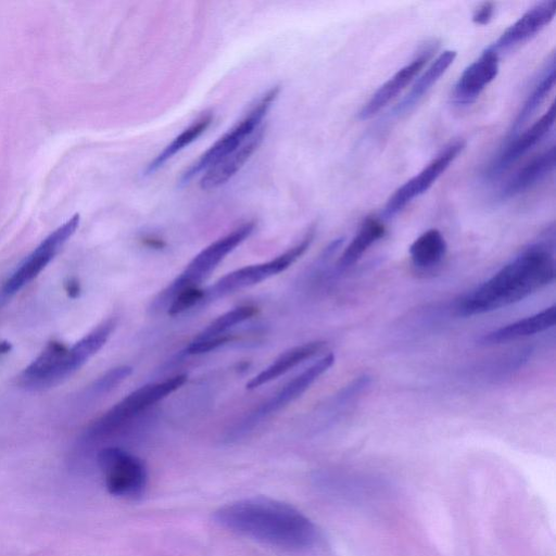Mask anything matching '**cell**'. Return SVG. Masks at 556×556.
Listing matches in <instances>:
<instances>
[{
  "mask_svg": "<svg viewBox=\"0 0 556 556\" xmlns=\"http://www.w3.org/2000/svg\"><path fill=\"white\" fill-rule=\"evenodd\" d=\"M494 11L493 2H483L475 10L471 20L477 25H486L492 20Z\"/></svg>",
  "mask_w": 556,
  "mask_h": 556,
  "instance_id": "obj_29",
  "label": "cell"
},
{
  "mask_svg": "<svg viewBox=\"0 0 556 556\" xmlns=\"http://www.w3.org/2000/svg\"><path fill=\"white\" fill-rule=\"evenodd\" d=\"M334 355L329 353L304 371L289 381L281 390H279L273 397L262 404L249 419L240 425L230 435V440H237L247 432H249L260 420L283 408L298 397H300L321 375H324L334 363Z\"/></svg>",
  "mask_w": 556,
  "mask_h": 556,
  "instance_id": "obj_9",
  "label": "cell"
},
{
  "mask_svg": "<svg viewBox=\"0 0 556 556\" xmlns=\"http://www.w3.org/2000/svg\"><path fill=\"white\" fill-rule=\"evenodd\" d=\"M446 241L438 229H428L409 247L413 264L419 268H430L439 264L446 253Z\"/></svg>",
  "mask_w": 556,
  "mask_h": 556,
  "instance_id": "obj_23",
  "label": "cell"
},
{
  "mask_svg": "<svg viewBox=\"0 0 556 556\" xmlns=\"http://www.w3.org/2000/svg\"><path fill=\"white\" fill-rule=\"evenodd\" d=\"M464 148L465 142L463 140H456L446 146L445 149L416 176L404 182L393 192L383 207L382 216L384 218H392L415 198L425 193L448 168Z\"/></svg>",
  "mask_w": 556,
  "mask_h": 556,
  "instance_id": "obj_8",
  "label": "cell"
},
{
  "mask_svg": "<svg viewBox=\"0 0 556 556\" xmlns=\"http://www.w3.org/2000/svg\"><path fill=\"white\" fill-rule=\"evenodd\" d=\"M78 225L79 215L75 214L65 224L43 239L7 279L3 286V293L8 295L14 294L36 278L64 243L73 236Z\"/></svg>",
  "mask_w": 556,
  "mask_h": 556,
  "instance_id": "obj_10",
  "label": "cell"
},
{
  "mask_svg": "<svg viewBox=\"0 0 556 556\" xmlns=\"http://www.w3.org/2000/svg\"><path fill=\"white\" fill-rule=\"evenodd\" d=\"M65 291L70 298H72V299L78 298L80 294V291H81L79 281L76 278H73V277L70 278L65 282Z\"/></svg>",
  "mask_w": 556,
  "mask_h": 556,
  "instance_id": "obj_30",
  "label": "cell"
},
{
  "mask_svg": "<svg viewBox=\"0 0 556 556\" xmlns=\"http://www.w3.org/2000/svg\"><path fill=\"white\" fill-rule=\"evenodd\" d=\"M498 68L500 54L489 46L458 77L452 92L453 102L457 105H468L475 102L496 77Z\"/></svg>",
  "mask_w": 556,
  "mask_h": 556,
  "instance_id": "obj_12",
  "label": "cell"
},
{
  "mask_svg": "<svg viewBox=\"0 0 556 556\" xmlns=\"http://www.w3.org/2000/svg\"><path fill=\"white\" fill-rule=\"evenodd\" d=\"M213 521L233 533L291 552L312 548L318 541L314 522L294 506L268 496L227 503Z\"/></svg>",
  "mask_w": 556,
  "mask_h": 556,
  "instance_id": "obj_1",
  "label": "cell"
},
{
  "mask_svg": "<svg viewBox=\"0 0 556 556\" xmlns=\"http://www.w3.org/2000/svg\"><path fill=\"white\" fill-rule=\"evenodd\" d=\"M212 123V115L206 114L182 132H180L157 156L147 166L146 175H150L161 168L177 152L197 140Z\"/></svg>",
  "mask_w": 556,
  "mask_h": 556,
  "instance_id": "obj_24",
  "label": "cell"
},
{
  "mask_svg": "<svg viewBox=\"0 0 556 556\" xmlns=\"http://www.w3.org/2000/svg\"><path fill=\"white\" fill-rule=\"evenodd\" d=\"M255 313L256 307L251 305L235 307L214 319L200 333H198L197 337H194L193 341L224 336L228 329L251 318Z\"/></svg>",
  "mask_w": 556,
  "mask_h": 556,
  "instance_id": "obj_25",
  "label": "cell"
},
{
  "mask_svg": "<svg viewBox=\"0 0 556 556\" xmlns=\"http://www.w3.org/2000/svg\"><path fill=\"white\" fill-rule=\"evenodd\" d=\"M325 345L323 341H312L293 346L280 354L269 366L253 377L248 389H255L285 375L304 361L316 355Z\"/></svg>",
  "mask_w": 556,
  "mask_h": 556,
  "instance_id": "obj_20",
  "label": "cell"
},
{
  "mask_svg": "<svg viewBox=\"0 0 556 556\" xmlns=\"http://www.w3.org/2000/svg\"><path fill=\"white\" fill-rule=\"evenodd\" d=\"M229 340L230 338L227 334L200 341L192 340L190 344L185 349V353L188 355L206 353L216 350L217 348L227 343Z\"/></svg>",
  "mask_w": 556,
  "mask_h": 556,
  "instance_id": "obj_28",
  "label": "cell"
},
{
  "mask_svg": "<svg viewBox=\"0 0 556 556\" xmlns=\"http://www.w3.org/2000/svg\"><path fill=\"white\" fill-rule=\"evenodd\" d=\"M455 50H445L428 66L414 83L410 90L394 105L392 114L402 116L412 111L431 87L446 72L456 58Z\"/></svg>",
  "mask_w": 556,
  "mask_h": 556,
  "instance_id": "obj_19",
  "label": "cell"
},
{
  "mask_svg": "<svg viewBox=\"0 0 556 556\" xmlns=\"http://www.w3.org/2000/svg\"><path fill=\"white\" fill-rule=\"evenodd\" d=\"M116 321L109 318L98 325L93 330L84 336L80 340L67 348L61 358L60 378H66L77 371L90 357H92L111 337Z\"/></svg>",
  "mask_w": 556,
  "mask_h": 556,
  "instance_id": "obj_16",
  "label": "cell"
},
{
  "mask_svg": "<svg viewBox=\"0 0 556 556\" xmlns=\"http://www.w3.org/2000/svg\"><path fill=\"white\" fill-rule=\"evenodd\" d=\"M555 103L529 128L516 136L497 154L484 172L486 180H494L526 155L552 129L555 123Z\"/></svg>",
  "mask_w": 556,
  "mask_h": 556,
  "instance_id": "obj_11",
  "label": "cell"
},
{
  "mask_svg": "<svg viewBox=\"0 0 556 556\" xmlns=\"http://www.w3.org/2000/svg\"><path fill=\"white\" fill-rule=\"evenodd\" d=\"M12 349V345L8 341H1L0 342V354H7Z\"/></svg>",
  "mask_w": 556,
  "mask_h": 556,
  "instance_id": "obj_31",
  "label": "cell"
},
{
  "mask_svg": "<svg viewBox=\"0 0 556 556\" xmlns=\"http://www.w3.org/2000/svg\"><path fill=\"white\" fill-rule=\"evenodd\" d=\"M556 321V306L552 305L531 316L516 320L490 331L479 340L484 345L502 344L525 337L543 332L554 327Z\"/></svg>",
  "mask_w": 556,
  "mask_h": 556,
  "instance_id": "obj_18",
  "label": "cell"
},
{
  "mask_svg": "<svg viewBox=\"0 0 556 556\" xmlns=\"http://www.w3.org/2000/svg\"><path fill=\"white\" fill-rule=\"evenodd\" d=\"M132 372V368L127 365L114 367L99 377L92 386L90 391L92 395H103L115 389L119 383L127 379Z\"/></svg>",
  "mask_w": 556,
  "mask_h": 556,
  "instance_id": "obj_26",
  "label": "cell"
},
{
  "mask_svg": "<svg viewBox=\"0 0 556 556\" xmlns=\"http://www.w3.org/2000/svg\"><path fill=\"white\" fill-rule=\"evenodd\" d=\"M555 279L553 245L531 244L488 280L464 295L456 305L463 317L484 314L515 304Z\"/></svg>",
  "mask_w": 556,
  "mask_h": 556,
  "instance_id": "obj_2",
  "label": "cell"
},
{
  "mask_svg": "<svg viewBox=\"0 0 556 556\" xmlns=\"http://www.w3.org/2000/svg\"><path fill=\"white\" fill-rule=\"evenodd\" d=\"M432 52L433 46H427L418 56L401 67L384 84H382L362 106L358 112V118L362 121L371 118L392 99H394L420 72Z\"/></svg>",
  "mask_w": 556,
  "mask_h": 556,
  "instance_id": "obj_14",
  "label": "cell"
},
{
  "mask_svg": "<svg viewBox=\"0 0 556 556\" xmlns=\"http://www.w3.org/2000/svg\"><path fill=\"white\" fill-rule=\"evenodd\" d=\"M555 85V55L552 53L540 78H538L531 92L523 102L510 128V135L517 132L527 124V122L536 112L540 105L545 101Z\"/></svg>",
  "mask_w": 556,
  "mask_h": 556,
  "instance_id": "obj_21",
  "label": "cell"
},
{
  "mask_svg": "<svg viewBox=\"0 0 556 556\" xmlns=\"http://www.w3.org/2000/svg\"><path fill=\"white\" fill-rule=\"evenodd\" d=\"M314 235L315 230L311 229L299 243L275 258L228 273L214 285L204 289L203 300L200 304L211 303L230 293L260 283L286 270L308 249L314 239Z\"/></svg>",
  "mask_w": 556,
  "mask_h": 556,
  "instance_id": "obj_6",
  "label": "cell"
},
{
  "mask_svg": "<svg viewBox=\"0 0 556 556\" xmlns=\"http://www.w3.org/2000/svg\"><path fill=\"white\" fill-rule=\"evenodd\" d=\"M264 132V127H260L235 151L227 154L216 164L206 169L200 180L201 189H215L226 184L231 177H233L258 148L263 140Z\"/></svg>",
  "mask_w": 556,
  "mask_h": 556,
  "instance_id": "obj_17",
  "label": "cell"
},
{
  "mask_svg": "<svg viewBox=\"0 0 556 556\" xmlns=\"http://www.w3.org/2000/svg\"><path fill=\"white\" fill-rule=\"evenodd\" d=\"M556 13V1H543L523 13L515 23L508 26L491 47L500 54L535 36L551 23Z\"/></svg>",
  "mask_w": 556,
  "mask_h": 556,
  "instance_id": "obj_13",
  "label": "cell"
},
{
  "mask_svg": "<svg viewBox=\"0 0 556 556\" xmlns=\"http://www.w3.org/2000/svg\"><path fill=\"white\" fill-rule=\"evenodd\" d=\"M386 233L383 223L376 217H367L362 223L357 233L343 251L338 267L345 269L355 264L363 254Z\"/></svg>",
  "mask_w": 556,
  "mask_h": 556,
  "instance_id": "obj_22",
  "label": "cell"
},
{
  "mask_svg": "<svg viewBox=\"0 0 556 556\" xmlns=\"http://www.w3.org/2000/svg\"><path fill=\"white\" fill-rule=\"evenodd\" d=\"M254 228V222L242 224L203 249L191 260L186 268L151 301L149 307L150 312L155 314L165 309L167 311L177 293L188 288L199 287L226 255L252 233Z\"/></svg>",
  "mask_w": 556,
  "mask_h": 556,
  "instance_id": "obj_3",
  "label": "cell"
},
{
  "mask_svg": "<svg viewBox=\"0 0 556 556\" xmlns=\"http://www.w3.org/2000/svg\"><path fill=\"white\" fill-rule=\"evenodd\" d=\"M187 378V375L181 374L132 391L92 422L86 431V439L97 441L117 432L140 412L179 389Z\"/></svg>",
  "mask_w": 556,
  "mask_h": 556,
  "instance_id": "obj_4",
  "label": "cell"
},
{
  "mask_svg": "<svg viewBox=\"0 0 556 556\" xmlns=\"http://www.w3.org/2000/svg\"><path fill=\"white\" fill-rule=\"evenodd\" d=\"M97 464L111 495L127 500L143 496L148 471L141 458L122 447L106 446L98 452Z\"/></svg>",
  "mask_w": 556,
  "mask_h": 556,
  "instance_id": "obj_5",
  "label": "cell"
},
{
  "mask_svg": "<svg viewBox=\"0 0 556 556\" xmlns=\"http://www.w3.org/2000/svg\"><path fill=\"white\" fill-rule=\"evenodd\" d=\"M279 91V86L270 88L243 119L222 136L192 165L189 166V168L182 174L180 182L187 184L200 172L208 169L250 138L261 127L260 125L262 119L267 114Z\"/></svg>",
  "mask_w": 556,
  "mask_h": 556,
  "instance_id": "obj_7",
  "label": "cell"
},
{
  "mask_svg": "<svg viewBox=\"0 0 556 556\" xmlns=\"http://www.w3.org/2000/svg\"><path fill=\"white\" fill-rule=\"evenodd\" d=\"M203 295L204 289H200L199 287L185 289L175 295L167 308V313L169 315H177L199 305L203 300Z\"/></svg>",
  "mask_w": 556,
  "mask_h": 556,
  "instance_id": "obj_27",
  "label": "cell"
},
{
  "mask_svg": "<svg viewBox=\"0 0 556 556\" xmlns=\"http://www.w3.org/2000/svg\"><path fill=\"white\" fill-rule=\"evenodd\" d=\"M555 147L534 156L526 165L513 174L500 188L497 199L507 201L536 186L546 178L555 168Z\"/></svg>",
  "mask_w": 556,
  "mask_h": 556,
  "instance_id": "obj_15",
  "label": "cell"
}]
</instances>
